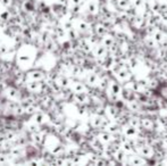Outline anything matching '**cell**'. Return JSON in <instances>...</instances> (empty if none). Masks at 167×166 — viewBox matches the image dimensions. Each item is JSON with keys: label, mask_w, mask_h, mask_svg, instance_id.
<instances>
[{"label": "cell", "mask_w": 167, "mask_h": 166, "mask_svg": "<svg viewBox=\"0 0 167 166\" xmlns=\"http://www.w3.org/2000/svg\"><path fill=\"white\" fill-rule=\"evenodd\" d=\"M140 154L142 155V156H151V154H152L151 148L147 147V146H144V147H140Z\"/></svg>", "instance_id": "cell-1"}, {"label": "cell", "mask_w": 167, "mask_h": 166, "mask_svg": "<svg viewBox=\"0 0 167 166\" xmlns=\"http://www.w3.org/2000/svg\"><path fill=\"white\" fill-rule=\"evenodd\" d=\"M125 134L128 135V137H134V135H137V130L134 129V126H128L126 130H125Z\"/></svg>", "instance_id": "cell-2"}, {"label": "cell", "mask_w": 167, "mask_h": 166, "mask_svg": "<svg viewBox=\"0 0 167 166\" xmlns=\"http://www.w3.org/2000/svg\"><path fill=\"white\" fill-rule=\"evenodd\" d=\"M100 140L103 142H109L112 140V137L110 134H108V133H102V134L100 135Z\"/></svg>", "instance_id": "cell-3"}, {"label": "cell", "mask_w": 167, "mask_h": 166, "mask_svg": "<svg viewBox=\"0 0 167 166\" xmlns=\"http://www.w3.org/2000/svg\"><path fill=\"white\" fill-rule=\"evenodd\" d=\"M105 54H106L105 47H97V48H96V55H97L98 57H101V56H103Z\"/></svg>", "instance_id": "cell-4"}, {"label": "cell", "mask_w": 167, "mask_h": 166, "mask_svg": "<svg viewBox=\"0 0 167 166\" xmlns=\"http://www.w3.org/2000/svg\"><path fill=\"white\" fill-rule=\"evenodd\" d=\"M98 81V76L96 75V74H90L88 77V82L90 83V84H96Z\"/></svg>", "instance_id": "cell-5"}, {"label": "cell", "mask_w": 167, "mask_h": 166, "mask_svg": "<svg viewBox=\"0 0 167 166\" xmlns=\"http://www.w3.org/2000/svg\"><path fill=\"white\" fill-rule=\"evenodd\" d=\"M141 122H142L144 127H148V129H151L152 127V122L150 120H142Z\"/></svg>", "instance_id": "cell-6"}, {"label": "cell", "mask_w": 167, "mask_h": 166, "mask_svg": "<svg viewBox=\"0 0 167 166\" xmlns=\"http://www.w3.org/2000/svg\"><path fill=\"white\" fill-rule=\"evenodd\" d=\"M128 107H130L132 111H137V109H139V106H138V104L135 101H131L130 104H128Z\"/></svg>", "instance_id": "cell-7"}, {"label": "cell", "mask_w": 167, "mask_h": 166, "mask_svg": "<svg viewBox=\"0 0 167 166\" xmlns=\"http://www.w3.org/2000/svg\"><path fill=\"white\" fill-rule=\"evenodd\" d=\"M107 129H108V131H109V132H116L118 127H117V125H116V124H109V126H108Z\"/></svg>", "instance_id": "cell-8"}, {"label": "cell", "mask_w": 167, "mask_h": 166, "mask_svg": "<svg viewBox=\"0 0 167 166\" xmlns=\"http://www.w3.org/2000/svg\"><path fill=\"white\" fill-rule=\"evenodd\" d=\"M103 44L105 46H112V38H105V40H103Z\"/></svg>", "instance_id": "cell-9"}, {"label": "cell", "mask_w": 167, "mask_h": 166, "mask_svg": "<svg viewBox=\"0 0 167 166\" xmlns=\"http://www.w3.org/2000/svg\"><path fill=\"white\" fill-rule=\"evenodd\" d=\"M123 149L124 150H126V151H128V150H132V146L130 145V142H123Z\"/></svg>", "instance_id": "cell-10"}, {"label": "cell", "mask_w": 167, "mask_h": 166, "mask_svg": "<svg viewBox=\"0 0 167 166\" xmlns=\"http://www.w3.org/2000/svg\"><path fill=\"white\" fill-rule=\"evenodd\" d=\"M163 39H164V37H163V34L160 33V32H157V33L155 34V39L154 40H156V41H163Z\"/></svg>", "instance_id": "cell-11"}, {"label": "cell", "mask_w": 167, "mask_h": 166, "mask_svg": "<svg viewBox=\"0 0 167 166\" xmlns=\"http://www.w3.org/2000/svg\"><path fill=\"white\" fill-rule=\"evenodd\" d=\"M137 121H139L138 118H131V122H130V125H132V126H138L140 124V122H137Z\"/></svg>", "instance_id": "cell-12"}, {"label": "cell", "mask_w": 167, "mask_h": 166, "mask_svg": "<svg viewBox=\"0 0 167 166\" xmlns=\"http://www.w3.org/2000/svg\"><path fill=\"white\" fill-rule=\"evenodd\" d=\"M97 29H98V30H97L98 34H103L105 32H106V31H105V28H103V26H101V25H99Z\"/></svg>", "instance_id": "cell-13"}, {"label": "cell", "mask_w": 167, "mask_h": 166, "mask_svg": "<svg viewBox=\"0 0 167 166\" xmlns=\"http://www.w3.org/2000/svg\"><path fill=\"white\" fill-rule=\"evenodd\" d=\"M116 158H117V159H123V158H124V154H123V151H118V153H117V154H116Z\"/></svg>", "instance_id": "cell-14"}, {"label": "cell", "mask_w": 167, "mask_h": 166, "mask_svg": "<svg viewBox=\"0 0 167 166\" xmlns=\"http://www.w3.org/2000/svg\"><path fill=\"white\" fill-rule=\"evenodd\" d=\"M135 6L137 7L142 6V0H135Z\"/></svg>", "instance_id": "cell-15"}, {"label": "cell", "mask_w": 167, "mask_h": 166, "mask_svg": "<svg viewBox=\"0 0 167 166\" xmlns=\"http://www.w3.org/2000/svg\"><path fill=\"white\" fill-rule=\"evenodd\" d=\"M1 1H3L5 5H9V0H1Z\"/></svg>", "instance_id": "cell-16"}]
</instances>
